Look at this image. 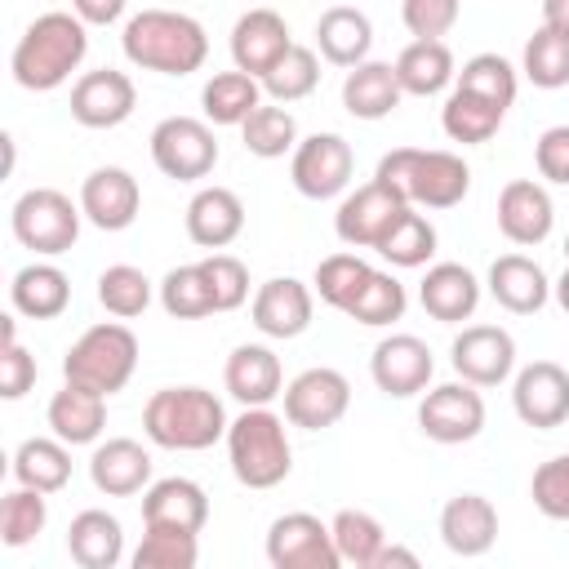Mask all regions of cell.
I'll use <instances>...</instances> for the list:
<instances>
[{
    "label": "cell",
    "instance_id": "18",
    "mask_svg": "<svg viewBox=\"0 0 569 569\" xmlns=\"http://www.w3.org/2000/svg\"><path fill=\"white\" fill-rule=\"evenodd\" d=\"M138 209H142V187L120 164H102V169H93L80 182V213L98 231H124V227H133Z\"/></svg>",
    "mask_w": 569,
    "mask_h": 569
},
{
    "label": "cell",
    "instance_id": "55",
    "mask_svg": "<svg viewBox=\"0 0 569 569\" xmlns=\"http://www.w3.org/2000/svg\"><path fill=\"white\" fill-rule=\"evenodd\" d=\"M129 0H71V13L84 22V27H111L120 13H124Z\"/></svg>",
    "mask_w": 569,
    "mask_h": 569
},
{
    "label": "cell",
    "instance_id": "28",
    "mask_svg": "<svg viewBox=\"0 0 569 569\" xmlns=\"http://www.w3.org/2000/svg\"><path fill=\"white\" fill-rule=\"evenodd\" d=\"M244 231V204L231 187H200L187 204V236L200 249H227Z\"/></svg>",
    "mask_w": 569,
    "mask_h": 569
},
{
    "label": "cell",
    "instance_id": "2",
    "mask_svg": "<svg viewBox=\"0 0 569 569\" xmlns=\"http://www.w3.org/2000/svg\"><path fill=\"white\" fill-rule=\"evenodd\" d=\"M124 58L156 76H191L209 58V36L191 13L178 9H142L124 22Z\"/></svg>",
    "mask_w": 569,
    "mask_h": 569
},
{
    "label": "cell",
    "instance_id": "5",
    "mask_svg": "<svg viewBox=\"0 0 569 569\" xmlns=\"http://www.w3.org/2000/svg\"><path fill=\"white\" fill-rule=\"evenodd\" d=\"M284 422L289 418L271 413L267 405H244V413L227 427V462L244 489H276L293 471Z\"/></svg>",
    "mask_w": 569,
    "mask_h": 569
},
{
    "label": "cell",
    "instance_id": "22",
    "mask_svg": "<svg viewBox=\"0 0 569 569\" xmlns=\"http://www.w3.org/2000/svg\"><path fill=\"white\" fill-rule=\"evenodd\" d=\"M440 542L453 556H462V560L485 556L498 542V511H493V502L485 493H453L440 507Z\"/></svg>",
    "mask_w": 569,
    "mask_h": 569
},
{
    "label": "cell",
    "instance_id": "12",
    "mask_svg": "<svg viewBox=\"0 0 569 569\" xmlns=\"http://www.w3.org/2000/svg\"><path fill=\"white\" fill-rule=\"evenodd\" d=\"M405 209H409V200H405L396 187H387V182L373 178V182L356 187V191L338 204L333 231H338V240L351 244V249H378L382 236L391 231V222H396Z\"/></svg>",
    "mask_w": 569,
    "mask_h": 569
},
{
    "label": "cell",
    "instance_id": "13",
    "mask_svg": "<svg viewBox=\"0 0 569 569\" xmlns=\"http://www.w3.org/2000/svg\"><path fill=\"white\" fill-rule=\"evenodd\" d=\"M347 405H351V382L329 365L302 369L284 387V418H289V427H302V431H325V427L342 422Z\"/></svg>",
    "mask_w": 569,
    "mask_h": 569
},
{
    "label": "cell",
    "instance_id": "30",
    "mask_svg": "<svg viewBox=\"0 0 569 569\" xmlns=\"http://www.w3.org/2000/svg\"><path fill=\"white\" fill-rule=\"evenodd\" d=\"M44 418H49V431L58 440H67L71 449L76 445H93L102 436V427H107V396L89 391L80 382H67L62 391H53Z\"/></svg>",
    "mask_w": 569,
    "mask_h": 569
},
{
    "label": "cell",
    "instance_id": "39",
    "mask_svg": "<svg viewBox=\"0 0 569 569\" xmlns=\"http://www.w3.org/2000/svg\"><path fill=\"white\" fill-rule=\"evenodd\" d=\"M329 529H333V547H338L342 565L373 569V560H378V551H382V542H387V529H382L378 516H369V511H360V507H342V511L329 520Z\"/></svg>",
    "mask_w": 569,
    "mask_h": 569
},
{
    "label": "cell",
    "instance_id": "21",
    "mask_svg": "<svg viewBox=\"0 0 569 569\" xmlns=\"http://www.w3.org/2000/svg\"><path fill=\"white\" fill-rule=\"evenodd\" d=\"M311 311H316V289H307L293 276H276V280L258 284V293H253V325H258V333L280 338V342L307 333Z\"/></svg>",
    "mask_w": 569,
    "mask_h": 569
},
{
    "label": "cell",
    "instance_id": "7",
    "mask_svg": "<svg viewBox=\"0 0 569 569\" xmlns=\"http://www.w3.org/2000/svg\"><path fill=\"white\" fill-rule=\"evenodd\" d=\"M80 204H71L67 191L58 187H31L13 200L9 209V227L13 240L40 258H58L80 240Z\"/></svg>",
    "mask_w": 569,
    "mask_h": 569
},
{
    "label": "cell",
    "instance_id": "32",
    "mask_svg": "<svg viewBox=\"0 0 569 569\" xmlns=\"http://www.w3.org/2000/svg\"><path fill=\"white\" fill-rule=\"evenodd\" d=\"M67 551L80 569H116L124 560V529L111 511L89 507L67 529Z\"/></svg>",
    "mask_w": 569,
    "mask_h": 569
},
{
    "label": "cell",
    "instance_id": "50",
    "mask_svg": "<svg viewBox=\"0 0 569 569\" xmlns=\"http://www.w3.org/2000/svg\"><path fill=\"white\" fill-rule=\"evenodd\" d=\"M200 271H204V284L213 293V311H236L249 298V271L240 258L213 249L209 258H200Z\"/></svg>",
    "mask_w": 569,
    "mask_h": 569
},
{
    "label": "cell",
    "instance_id": "53",
    "mask_svg": "<svg viewBox=\"0 0 569 569\" xmlns=\"http://www.w3.org/2000/svg\"><path fill=\"white\" fill-rule=\"evenodd\" d=\"M36 387V356L18 342L13 316H4V351H0V396L4 400H22Z\"/></svg>",
    "mask_w": 569,
    "mask_h": 569
},
{
    "label": "cell",
    "instance_id": "26",
    "mask_svg": "<svg viewBox=\"0 0 569 569\" xmlns=\"http://www.w3.org/2000/svg\"><path fill=\"white\" fill-rule=\"evenodd\" d=\"M222 382L240 405H271L276 396H284L280 356L262 342H240L222 365Z\"/></svg>",
    "mask_w": 569,
    "mask_h": 569
},
{
    "label": "cell",
    "instance_id": "15",
    "mask_svg": "<svg viewBox=\"0 0 569 569\" xmlns=\"http://www.w3.org/2000/svg\"><path fill=\"white\" fill-rule=\"evenodd\" d=\"M369 373H373V387L391 400H409L418 391H427L431 373H436V360H431V347L413 333H387L373 356H369Z\"/></svg>",
    "mask_w": 569,
    "mask_h": 569
},
{
    "label": "cell",
    "instance_id": "45",
    "mask_svg": "<svg viewBox=\"0 0 569 569\" xmlns=\"http://www.w3.org/2000/svg\"><path fill=\"white\" fill-rule=\"evenodd\" d=\"M44 520H49L44 493L31 489V485H13L4 493V502H0V542L4 547H27V542H36Z\"/></svg>",
    "mask_w": 569,
    "mask_h": 569
},
{
    "label": "cell",
    "instance_id": "1",
    "mask_svg": "<svg viewBox=\"0 0 569 569\" xmlns=\"http://www.w3.org/2000/svg\"><path fill=\"white\" fill-rule=\"evenodd\" d=\"M84 53H89V27L76 13L53 9V13H40L18 36L9 71L22 89L49 93V89H62L71 80V71L84 62Z\"/></svg>",
    "mask_w": 569,
    "mask_h": 569
},
{
    "label": "cell",
    "instance_id": "34",
    "mask_svg": "<svg viewBox=\"0 0 569 569\" xmlns=\"http://www.w3.org/2000/svg\"><path fill=\"white\" fill-rule=\"evenodd\" d=\"M396 80L405 93L413 98H436L445 93L453 80H458V67H453V53L445 40H413L400 49L396 58Z\"/></svg>",
    "mask_w": 569,
    "mask_h": 569
},
{
    "label": "cell",
    "instance_id": "16",
    "mask_svg": "<svg viewBox=\"0 0 569 569\" xmlns=\"http://www.w3.org/2000/svg\"><path fill=\"white\" fill-rule=\"evenodd\" d=\"M511 409L525 427L551 431L569 418V369L556 360H533L511 382Z\"/></svg>",
    "mask_w": 569,
    "mask_h": 569
},
{
    "label": "cell",
    "instance_id": "48",
    "mask_svg": "<svg viewBox=\"0 0 569 569\" xmlns=\"http://www.w3.org/2000/svg\"><path fill=\"white\" fill-rule=\"evenodd\" d=\"M369 271H373V267H369L360 253H329V258H320L311 289H316L320 302H329L333 311H347L351 298L360 293V284L369 280Z\"/></svg>",
    "mask_w": 569,
    "mask_h": 569
},
{
    "label": "cell",
    "instance_id": "6",
    "mask_svg": "<svg viewBox=\"0 0 569 569\" xmlns=\"http://www.w3.org/2000/svg\"><path fill=\"white\" fill-rule=\"evenodd\" d=\"M133 369H138V338L129 325H116V320L84 329L62 356V378L89 391H102V396L124 391Z\"/></svg>",
    "mask_w": 569,
    "mask_h": 569
},
{
    "label": "cell",
    "instance_id": "20",
    "mask_svg": "<svg viewBox=\"0 0 569 569\" xmlns=\"http://www.w3.org/2000/svg\"><path fill=\"white\" fill-rule=\"evenodd\" d=\"M289 22L276 9H249L231 27V62L258 80L289 53Z\"/></svg>",
    "mask_w": 569,
    "mask_h": 569
},
{
    "label": "cell",
    "instance_id": "40",
    "mask_svg": "<svg viewBox=\"0 0 569 569\" xmlns=\"http://www.w3.org/2000/svg\"><path fill=\"white\" fill-rule=\"evenodd\" d=\"M520 71L533 89H565L569 84V36L556 27H538L525 40Z\"/></svg>",
    "mask_w": 569,
    "mask_h": 569
},
{
    "label": "cell",
    "instance_id": "49",
    "mask_svg": "<svg viewBox=\"0 0 569 569\" xmlns=\"http://www.w3.org/2000/svg\"><path fill=\"white\" fill-rule=\"evenodd\" d=\"M98 302H102L111 316L133 320V316H142V311L151 307V280H147L138 267L116 262V267H107V271L98 276Z\"/></svg>",
    "mask_w": 569,
    "mask_h": 569
},
{
    "label": "cell",
    "instance_id": "42",
    "mask_svg": "<svg viewBox=\"0 0 569 569\" xmlns=\"http://www.w3.org/2000/svg\"><path fill=\"white\" fill-rule=\"evenodd\" d=\"M378 253L391 262V267H427L431 262V253H436V227L409 204L396 222H391V231L382 236V244H378Z\"/></svg>",
    "mask_w": 569,
    "mask_h": 569
},
{
    "label": "cell",
    "instance_id": "24",
    "mask_svg": "<svg viewBox=\"0 0 569 569\" xmlns=\"http://www.w3.org/2000/svg\"><path fill=\"white\" fill-rule=\"evenodd\" d=\"M485 284H489V298H493L498 307H507L511 316H533V311H542L547 298H551L547 271H542L533 258H525V253H502V258H493Z\"/></svg>",
    "mask_w": 569,
    "mask_h": 569
},
{
    "label": "cell",
    "instance_id": "8",
    "mask_svg": "<svg viewBox=\"0 0 569 569\" xmlns=\"http://www.w3.org/2000/svg\"><path fill=\"white\" fill-rule=\"evenodd\" d=\"M151 164L173 182H200L218 164V138L209 120L196 116H164L151 129Z\"/></svg>",
    "mask_w": 569,
    "mask_h": 569
},
{
    "label": "cell",
    "instance_id": "41",
    "mask_svg": "<svg viewBox=\"0 0 569 569\" xmlns=\"http://www.w3.org/2000/svg\"><path fill=\"white\" fill-rule=\"evenodd\" d=\"M409 307V293L405 284L391 276V271H369V280L360 284V293L351 298V307L342 316H351L356 325H369V329H382V325H396Z\"/></svg>",
    "mask_w": 569,
    "mask_h": 569
},
{
    "label": "cell",
    "instance_id": "14",
    "mask_svg": "<svg viewBox=\"0 0 569 569\" xmlns=\"http://www.w3.org/2000/svg\"><path fill=\"white\" fill-rule=\"evenodd\" d=\"M449 365L462 382L498 387L516 369V338L502 325H467L449 347Z\"/></svg>",
    "mask_w": 569,
    "mask_h": 569
},
{
    "label": "cell",
    "instance_id": "4",
    "mask_svg": "<svg viewBox=\"0 0 569 569\" xmlns=\"http://www.w3.org/2000/svg\"><path fill=\"white\" fill-rule=\"evenodd\" d=\"M378 182L396 187L418 209H453L471 191V169L453 151H427V147H396L373 169Z\"/></svg>",
    "mask_w": 569,
    "mask_h": 569
},
{
    "label": "cell",
    "instance_id": "52",
    "mask_svg": "<svg viewBox=\"0 0 569 569\" xmlns=\"http://www.w3.org/2000/svg\"><path fill=\"white\" fill-rule=\"evenodd\" d=\"M462 0H400V22L413 40H440L453 31Z\"/></svg>",
    "mask_w": 569,
    "mask_h": 569
},
{
    "label": "cell",
    "instance_id": "59",
    "mask_svg": "<svg viewBox=\"0 0 569 569\" xmlns=\"http://www.w3.org/2000/svg\"><path fill=\"white\" fill-rule=\"evenodd\" d=\"M565 267H569V236H565Z\"/></svg>",
    "mask_w": 569,
    "mask_h": 569
},
{
    "label": "cell",
    "instance_id": "37",
    "mask_svg": "<svg viewBox=\"0 0 569 569\" xmlns=\"http://www.w3.org/2000/svg\"><path fill=\"white\" fill-rule=\"evenodd\" d=\"M502 107H493L489 98H480V93H471V89H458L453 84V93L445 98V107H440V124H445V133L453 138V142H462V147H476V142H489L498 129H502Z\"/></svg>",
    "mask_w": 569,
    "mask_h": 569
},
{
    "label": "cell",
    "instance_id": "10",
    "mask_svg": "<svg viewBox=\"0 0 569 569\" xmlns=\"http://www.w3.org/2000/svg\"><path fill=\"white\" fill-rule=\"evenodd\" d=\"M356 173V156L347 147L342 133H311L293 147V160H289V178L293 187L307 196V200H333L347 191Z\"/></svg>",
    "mask_w": 569,
    "mask_h": 569
},
{
    "label": "cell",
    "instance_id": "35",
    "mask_svg": "<svg viewBox=\"0 0 569 569\" xmlns=\"http://www.w3.org/2000/svg\"><path fill=\"white\" fill-rule=\"evenodd\" d=\"M13 480L40 493H58L71 480V445L58 436H31L13 449Z\"/></svg>",
    "mask_w": 569,
    "mask_h": 569
},
{
    "label": "cell",
    "instance_id": "31",
    "mask_svg": "<svg viewBox=\"0 0 569 569\" xmlns=\"http://www.w3.org/2000/svg\"><path fill=\"white\" fill-rule=\"evenodd\" d=\"M9 302L18 316L27 320H53L67 311L71 302V280L62 267L53 262H27L22 271H13V284H9Z\"/></svg>",
    "mask_w": 569,
    "mask_h": 569
},
{
    "label": "cell",
    "instance_id": "47",
    "mask_svg": "<svg viewBox=\"0 0 569 569\" xmlns=\"http://www.w3.org/2000/svg\"><path fill=\"white\" fill-rule=\"evenodd\" d=\"M160 307H164L173 320L213 316V293H209V284H204L200 262H187V267L164 271V280H160Z\"/></svg>",
    "mask_w": 569,
    "mask_h": 569
},
{
    "label": "cell",
    "instance_id": "25",
    "mask_svg": "<svg viewBox=\"0 0 569 569\" xmlns=\"http://www.w3.org/2000/svg\"><path fill=\"white\" fill-rule=\"evenodd\" d=\"M418 302L431 320L462 325L480 307V280L462 262H436V267H427V276L418 284Z\"/></svg>",
    "mask_w": 569,
    "mask_h": 569
},
{
    "label": "cell",
    "instance_id": "27",
    "mask_svg": "<svg viewBox=\"0 0 569 569\" xmlns=\"http://www.w3.org/2000/svg\"><path fill=\"white\" fill-rule=\"evenodd\" d=\"M209 520V493L187 480V476H164L147 485L142 493V525H164V529H187L200 533Z\"/></svg>",
    "mask_w": 569,
    "mask_h": 569
},
{
    "label": "cell",
    "instance_id": "23",
    "mask_svg": "<svg viewBox=\"0 0 569 569\" xmlns=\"http://www.w3.org/2000/svg\"><path fill=\"white\" fill-rule=\"evenodd\" d=\"M89 480L107 498H133L151 485V453L129 436L102 440L89 458Z\"/></svg>",
    "mask_w": 569,
    "mask_h": 569
},
{
    "label": "cell",
    "instance_id": "38",
    "mask_svg": "<svg viewBox=\"0 0 569 569\" xmlns=\"http://www.w3.org/2000/svg\"><path fill=\"white\" fill-rule=\"evenodd\" d=\"M240 138H244V151L258 156V160H280L284 151L298 147V120L293 111H284V102H262L253 107V116L240 124Z\"/></svg>",
    "mask_w": 569,
    "mask_h": 569
},
{
    "label": "cell",
    "instance_id": "43",
    "mask_svg": "<svg viewBox=\"0 0 569 569\" xmlns=\"http://www.w3.org/2000/svg\"><path fill=\"white\" fill-rule=\"evenodd\" d=\"M196 560H200V538L164 525H147L133 551V569H196Z\"/></svg>",
    "mask_w": 569,
    "mask_h": 569
},
{
    "label": "cell",
    "instance_id": "51",
    "mask_svg": "<svg viewBox=\"0 0 569 569\" xmlns=\"http://www.w3.org/2000/svg\"><path fill=\"white\" fill-rule=\"evenodd\" d=\"M533 507L547 516V520H569V449L547 458L538 471H533Z\"/></svg>",
    "mask_w": 569,
    "mask_h": 569
},
{
    "label": "cell",
    "instance_id": "11",
    "mask_svg": "<svg viewBox=\"0 0 569 569\" xmlns=\"http://www.w3.org/2000/svg\"><path fill=\"white\" fill-rule=\"evenodd\" d=\"M418 427L436 445H467L485 431V396L476 382H440L422 396Z\"/></svg>",
    "mask_w": 569,
    "mask_h": 569
},
{
    "label": "cell",
    "instance_id": "33",
    "mask_svg": "<svg viewBox=\"0 0 569 569\" xmlns=\"http://www.w3.org/2000/svg\"><path fill=\"white\" fill-rule=\"evenodd\" d=\"M316 44H320V58L333 62V67H356L369 58L373 49V22L356 9V4H333L320 13L316 22Z\"/></svg>",
    "mask_w": 569,
    "mask_h": 569
},
{
    "label": "cell",
    "instance_id": "19",
    "mask_svg": "<svg viewBox=\"0 0 569 569\" xmlns=\"http://www.w3.org/2000/svg\"><path fill=\"white\" fill-rule=\"evenodd\" d=\"M551 227H556V204H551V196H547L542 182H533V178H511V182L498 191V231H502L511 244H520V249L542 244V240L551 236Z\"/></svg>",
    "mask_w": 569,
    "mask_h": 569
},
{
    "label": "cell",
    "instance_id": "46",
    "mask_svg": "<svg viewBox=\"0 0 569 569\" xmlns=\"http://www.w3.org/2000/svg\"><path fill=\"white\" fill-rule=\"evenodd\" d=\"M453 84H458V89H471V93H480V98H489V102L502 107V111L516 102V89H520L516 67H511L502 53H476V58H467Z\"/></svg>",
    "mask_w": 569,
    "mask_h": 569
},
{
    "label": "cell",
    "instance_id": "57",
    "mask_svg": "<svg viewBox=\"0 0 569 569\" xmlns=\"http://www.w3.org/2000/svg\"><path fill=\"white\" fill-rule=\"evenodd\" d=\"M542 27H556L569 36V0H542Z\"/></svg>",
    "mask_w": 569,
    "mask_h": 569
},
{
    "label": "cell",
    "instance_id": "36",
    "mask_svg": "<svg viewBox=\"0 0 569 569\" xmlns=\"http://www.w3.org/2000/svg\"><path fill=\"white\" fill-rule=\"evenodd\" d=\"M200 107L209 124H244L253 107H262V80L249 71H218L200 89Z\"/></svg>",
    "mask_w": 569,
    "mask_h": 569
},
{
    "label": "cell",
    "instance_id": "17",
    "mask_svg": "<svg viewBox=\"0 0 569 569\" xmlns=\"http://www.w3.org/2000/svg\"><path fill=\"white\" fill-rule=\"evenodd\" d=\"M133 107H138V89L116 67L84 71L71 84V120L84 124V129H116L133 116Z\"/></svg>",
    "mask_w": 569,
    "mask_h": 569
},
{
    "label": "cell",
    "instance_id": "56",
    "mask_svg": "<svg viewBox=\"0 0 569 569\" xmlns=\"http://www.w3.org/2000/svg\"><path fill=\"white\" fill-rule=\"evenodd\" d=\"M391 565H405V569H418V556H413L409 547H400V542H382V551H378V560H373V569H391Z\"/></svg>",
    "mask_w": 569,
    "mask_h": 569
},
{
    "label": "cell",
    "instance_id": "9",
    "mask_svg": "<svg viewBox=\"0 0 569 569\" xmlns=\"http://www.w3.org/2000/svg\"><path fill=\"white\" fill-rule=\"evenodd\" d=\"M267 560L276 569H338L333 529L311 511H284L267 529Z\"/></svg>",
    "mask_w": 569,
    "mask_h": 569
},
{
    "label": "cell",
    "instance_id": "44",
    "mask_svg": "<svg viewBox=\"0 0 569 569\" xmlns=\"http://www.w3.org/2000/svg\"><path fill=\"white\" fill-rule=\"evenodd\" d=\"M320 84V58L307 44H289V53L262 76V93L271 102H298Z\"/></svg>",
    "mask_w": 569,
    "mask_h": 569
},
{
    "label": "cell",
    "instance_id": "29",
    "mask_svg": "<svg viewBox=\"0 0 569 569\" xmlns=\"http://www.w3.org/2000/svg\"><path fill=\"white\" fill-rule=\"evenodd\" d=\"M405 89L396 80V62H356L347 67V80H342V107L356 116V120H382L400 107Z\"/></svg>",
    "mask_w": 569,
    "mask_h": 569
},
{
    "label": "cell",
    "instance_id": "54",
    "mask_svg": "<svg viewBox=\"0 0 569 569\" xmlns=\"http://www.w3.org/2000/svg\"><path fill=\"white\" fill-rule=\"evenodd\" d=\"M533 164L547 182L569 187V124H551L542 129V138L533 142Z\"/></svg>",
    "mask_w": 569,
    "mask_h": 569
},
{
    "label": "cell",
    "instance_id": "58",
    "mask_svg": "<svg viewBox=\"0 0 569 569\" xmlns=\"http://www.w3.org/2000/svg\"><path fill=\"white\" fill-rule=\"evenodd\" d=\"M551 293H556V302H560V311L569 316V267H565V276L551 284Z\"/></svg>",
    "mask_w": 569,
    "mask_h": 569
},
{
    "label": "cell",
    "instance_id": "3",
    "mask_svg": "<svg viewBox=\"0 0 569 569\" xmlns=\"http://www.w3.org/2000/svg\"><path fill=\"white\" fill-rule=\"evenodd\" d=\"M227 409L204 387H160L142 405V431L160 449L200 453L213 440H227Z\"/></svg>",
    "mask_w": 569,
    "mask_h": 569
}]
</instances>
